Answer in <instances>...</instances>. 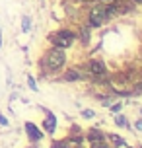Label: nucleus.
Listing matches in <instances>:
<instances>
[{
	"instance_id": "14",
	"label": "nucleus",
	"mask_w": 142,
	"mask_h": 148,
	"mask_svg": "<svg viewBox=\"0 0 142 148\" xmlns=\"http://www.w3.org/2000/svg\"><path fill=\"white\" fill-rule=\"evenodd\" d=\"M94 148H107V146H105V144H99V146H97V144H96Z\"/></svg>"
},
{
	"instance_id": "2",
	"label": "nucleus",
	"mask_w": 142,
	"mask_h": 148,
	"mask_svg": "<svg viewBox=\"0 0 142 148\" xmlns=\"http://www.w3.org/2000/svg\"><path fill=\"white\" fill-rule=\"evenodd\" d=\"M107 18H109V16H107V10H105L103 6H97V8H94V10H91L90 22H91V25H94V27H97V25H101Z\"/></svg>"
},
{
	"instance_id": "10",
	"label": "nucleus",
	"mask_w": 142,
	"mask_h": 148,
	"mask_svg": "<svg viewBox=\"0 0 142 148\" xmlns=\"http://www.w3.org/2000/svg\"><path fill=\"white\" fill-rule=\"evenodd\" d=\"M82 115H84V117H86V119H91V117H94V111L86 109V111H84V113H82Z\"/></svg>"
},
{
	"instance_id": "8",
	"label": "nucleus",
	"mask_w": 142,
	"mask_h": 148,
	"mask_svg": "<svg viewBox=\"0 0 142 148\" xmlns=\"http://www.w3.org/2000/svg\"><path fill=\"white\" fill-rule=\"evenodd\" d=\"M90 138H91V140H96V138H97V140H101V138H103V134L99 133V131H97V133H96V131H94V133L90 134Z\"/></svg>"
},
{
	"instance_id": "6",
	"label": "nucleus",
	"mask_w": 142,
	"mask_h": 148,
	"mask_svg": "<svg viewBox=\"0 0 142 148\" xmlns=\"http://www.w3.org/2000/svg\"><path fill=\"white\" fill-rule=\"evenodd\" d=\"M91 72L94 74H99V76H101V74L105 72V68H103V62H99V60H91Z\"/></svg>"
},
{
	"instance_id": "9",
	"label": "nucleus",
	"mask_w": 142,
	"mask_h": 148,
	"mask_svg": "<svg viewBox=\"0 0 142 148\" xmlns=\"http://www.w3.org/2000/svg\"><path fill=\"white\" fill-rule=\"evenodd\" d=\"M115 121H117V125H127V121H125V117H123V115H117V117H115Z\"/></svg>"
},
{
	"instance_id": "3",
	"label": "nucleus",
	"mask_w": 142,
	"mask_h": 148,
	"mask_svg": "<svg viewBox=\"0 0 142 148\" xmlns=\"http://www.w3.org/2000/svg\"><path fill=\"white\" fill-rule=\"evenodd\" d=\"M53 41L59 47H68V45L72 43V33L70 31H60L59 35H53Z\"/></svg>"
},
{
	"instance_id": "13",
	"label": "nucleus",
	"mask_w": 142,
	"mask_h": 148,
	"mask_svg": "<svg viewBox=\"0 0 142 148\" xmlns=\"http://www.w3.org/2000/svg\"><path fill=\"white\" fill-rule=\"evenodd\" d=\"M136 129H138V131H142V121H138V123H136Z\"/></svg>"
},
{
	"instance_id": "4",
	"label": "nucleus",
	"mask_w": 142,
	"mask_h": 148,
	"mask_svg": "<svg viewBox=\"0 0 142 148\" xmlns=\"http://www.w3.org/2000/svg\"><path fill=\"white\" fill-rule=\"evenodd\" d=\"M25 129H27V134H29L31 140H39V138H41V133L37 131V127L33 125V123H27V125H25Z\"/></svg>"
},
{
	"instance_id": "7",
	"label": "nucleus",
	"mask_w": 142,
	"mask_h": 148,
	"mask_svg": "<svg viewBox=\"0 0 142 148\" xmlns=\"http://www.w3.org/2000/svg\"><path fill=\"white\" fill-rule=\"evenodd\" d=\"M55 127H57V121H55V117L53 115H49L45 121V131H49V133H55Z\"/></svg>"
},
{
	"instance_id": "1",
	"label": "nucleus",
	"mask_w": 142,
	"mask_h": 148,
	"mask_svg": "<svg viewBox=\"0 0 142 148\" xmlns=\"http://www.w3.org/2000/svg\"><path fill=\"white\" fill-rule=\"evenodd\" d=\"M64 60H66V57H64L62 49H51V51L45 55L43 64H45L49 70H59V68L64 64Z\"/></svg>"
},
{
	"instance_id": "11",
	"label": "nucleus",
	"mask_w": 142,
	"mask_h": 148,
	"mask_svg": "<svg viewBox=\"0 0 142 148\" xmlns=\"http://www.w3.org/2000/svg\"><path fill=\"white\" fill-rule=\"evenodd\" d=\"M23 29H29V18H23Z\"/></svg>"
},
{
	"instance_id": "12",
	"label": "nucleus",
	"mask_w": 142,
	"mask_h": 148,
	"mask_svg": "<svg viewBox=\"0 0 142 148\" xmlns=\"http://www.w3.org/2000/svg\"><path fill=\"white\" fill-rule=\"evenodd\" d=\"M53 148H68V146H66V144H64V142H59V144H55V146H53Z\"/></svg>"
},
{
	"instance_id": "5",
	"label": "nucleus",
	"mask_w": 142,
	"mask_h": 148,
	"mask_svg": "<svg viewBox=\"0 0 142 148\" xmlns=\"http://www.w3.org/2000/svg\"><path fill=\"white\" fill-rule=\"evenodd\" d=\"M80 78H82V74L78 72L76 68H70V70L64 74V80L66 82H74V80H80Z\"/></svg>"
}]
</instances>
